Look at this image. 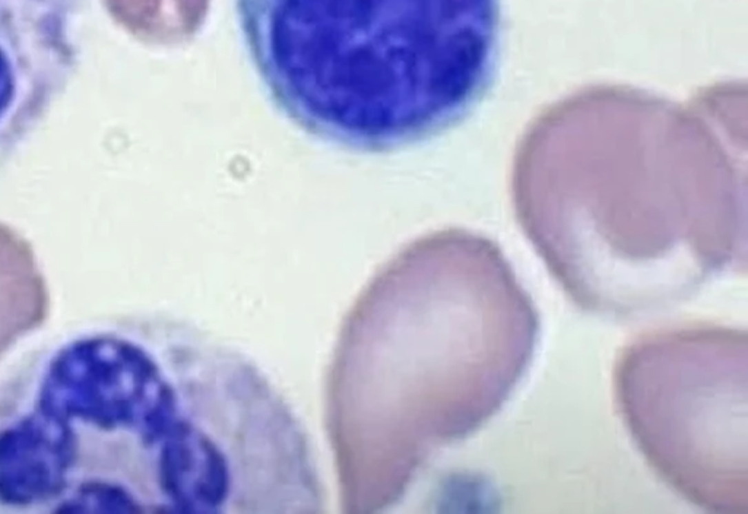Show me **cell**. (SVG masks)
Here are the masks:
<instances>
[{"label": "cell", "instance_id": "obj_1", "mask_svg": "<svg viewBox=\"0 0 748 514\" xmlns=\"http://www.w3.org/2000/svg\"><path fill=\"white\" fill-rule=\"evenodd\" d=\"M246 438L241 386L201 327L83 320L0 377V514H203Z\"/></svg>", "mask_w": 748, "mask_h": 514}, {"label": "cell", "instance_id": "obj_2", "mask_svg": "<svg viewBox=\"0 0 748 514\" xmlns=\"http://www.w3.org/2000/svg\"><path fill=\"white\" fill-rule=\"evenodd\" d=\"M604 145L554 113L526 134L513 174L518 219L564 292L587 313L636 319L672 307L732 269H745L747 187L734 143L714 129V92L680 107L614 87L617 146L605 87L594 88Z\"/></svg>", "mask_w": 748, "mask_h": 514}, {"label": "cell", "instance_id": "obj_3", "mask_svg": "<svg viewBox=\"0 0 748 514\" xmlns=\"http://www.w3.org/2000/svg\"><path fill=\"white\" fill-rule=\"evenodd\" d=\"M539 316L497 244L415 243L343 325L326 387L342 510L394 511L433 460L492 421L528 374Z\"/></svg>", "mask_w": 748, "mask_h": 514}, {"label": "cell", "instance_id": "obj_4", "mask_svg": "<svg viewBox=\"0 0 748 514\" xmlns=\"http://www.w3.org/2000/svg\"><path fill=\"white\" fill-rule=\"evenodd\" d=\"M236 12L279 112L354 152L440 136L496 73L500 0H236Z\"/></svg>", "mask_w": 748, "mask_h": 514}, {"label": "cell", "instance_id": "obj_5", "mask_svg": "<svg viewBox=\"0 0 748 514\" xmlns=\"http://www.w3.org/2000/svg\"><path fill=\"white\" fill-rule=\"evenodd\" d=\"M614 399L662 481L718 514L748 513V338L718 325L659 329L625 345Z\"/></svg>", "mask_w": 748, "mask_h": 514}]
</instances>
